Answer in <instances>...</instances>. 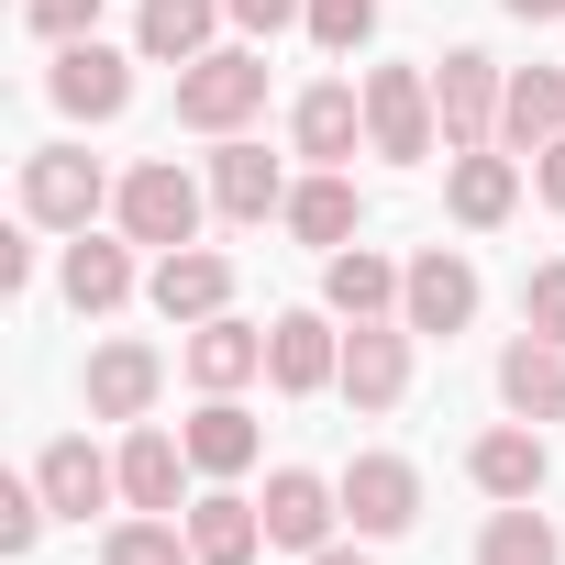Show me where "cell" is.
Returning a JSON list of instances; mask_svg holds the SVG:
<instances>
[{
  "instance_id": "obj_15",
  "label": "cell",
  "mask_w": 565,
  "mask_h": 565,
  "mask_svg": "<svg viewBox=\"0 0 565 565\" xmlns=\"http://www.w3.org/2000/svg\"><path fill=\"white\" fill-rule=\"evenodd\" d=\"M277 222H289L300 244H322V255H344V244L366 233V189H355L344 167H311V178L289 189V211H277Z\"/></svg>"
},
{
  "instance_id": "obj_28",
  "label": "cell",
  "mask_w": 565,
  "mask_h": 565,
  "mask_svg": "<svg viewBox=\"0 0 565 565\" xmlns=\"http://www.w3.org/2000/svg\"><path fill=\"white\" fill-rule=\"evenodd\" d=\"M255 444H266V433H255V411L211 388V399H200V422H189V466H200V477H244V466H255Z\"/></svg>"
},
{
  "instance_id": "obj_9",
  "label": "cell",
  "mask_w": 565,
  "mask_h": 565,
  "mask_svg": "<svg viewBox=\"0 0 565 565\" xmlns=\"http://www.w3.org/2000/svg\"><path fill=\"white\" fill-rule=\"evenodd\" d=\"M34 488H45V510H56V521H89V510H111V499H122V455H100L89 433H56V444L34 455Z\"/></svg>"
},
{
  "instance_id": "obj_34",
  "label": "cell",
  "mask_w": 565,
  "mask_h": 565,
  "mask_svg": "<svg viewBox=\"0 0 565 565\" xmlns=\"http://www.w3.org/2000/svg\"><path fill=\"white\" fill-rule=\"evenodd\" d=\"M521 322L565 344V255H554V266H532V289H521Z\"/></svg>"
},
{
  "instance_id": "obj_17",
  "label": "cell",
  "mask_w": 565,
  "mask_h": 565,
  "mask_svg": "<svg viewBox=\"0 0 565 565\" xmlns=\"http://www.w3.org/2000/svg\"><path fill=\"white\" fill-rule=\"evenodd\" d=\"M444 211H455L466 233H499V222L521 211V156H499V145L455 156V167H444Z\"/></svg>"
},
{
  "instance_id": "obj_19",
  "label": "cell",
  "mask_w": 565,
  "mask_h": 565,
  "mask_svg": "<svg viewBox=\"0 0 565 565\" xmlns=\"http://www.w3.org/2000/svg\"><path fill=\"white\" fill-rule=\"evenodd\" d=\"M466 477H477L488 499H543V477H554L543 422H499V433H477V444H466Z\"/></svg>"
},
{
  "instance_id": "obj_18",
  "label": "cell",
  "mask_w": 565,
  "mask_h": 565,
  "mask_svg": "<svg viewBox=\"0 0 565 565\" xmlns=\"http://www.w3.org/2000/svg\"><path fill=\"white\" fill-rule=\"evenodd\" d=\"M200 466H189V433H156V422H134L122 433V510H167L178 521V488H189Z\"/></svg>"
},
{
  "instance_id": "obj_37",
  "label": "cell",
  "mask_w": 565,
  "mask_h": 565,
  "mask_svg": "<svg viewBox=\"0 0 565 565\" xmlns=\"http://www.w3.org/2000/svg\"><path fill=\"white\" fill-rule=\"evenodd\" d=\"M0 289H12V300L34 289V244H23V233H0Z\"/></svg>"
},
{
  "instance_id": "obj_24",
  "label": "cell",
  "mask_w": 565,
  "mask_h": 565,
  "mask_svg": "<svg viewBox=\"0 0 565 565\" xmlns=\"http://www.w3.org/2000/svg\"><path fill=\"white\" fill-rule=\"evenodd\" d=\"M56 277H67V311H89V322H100V311H122V300H134V233H122V244L78 233Z\"/></svg>"
},
{
  "instance_id": "obj_22",
  "label": "cell",
  "mask_w": 565,
  "mask_h": 565,
  "mask_svg": "<svg viewBox=\"0 0 565 565\" xmlns=\"http://www.w3.org/2000/svg\"><path fill=\"white\" fill-rule=\"evenodd\" d=\"M499 399H510V422H565V344L554 333H521L499 355Z\"/></svg>"
},
{
  "instance_id": "obj_39",
  "label": "cell",
  "mask_w": 565,
  "mask_h": 565,
  "mask_svg": "<svg viewBox=\"0 0 565 565\" xmlns=\"http://www.w3.org/2000/svg\"><path fill=\"white\" fill-rule=\"evenodd\" d=\"M311 565H366V532H355V543H322Z\"/></svg>"
},
{
  "instance_id": "obj_29",
  "label": "cell",
  "mask_w": 565,
  "mask_h": 565,
  "mask_svg": "<svg viewBox=\"0 0 565 565\" xmlns=\"http://www.w3.org/2000/svg\"><path fill=\"white\" fill-rule=\"evenodd\" d=\"M477 565H565V532H554L532 499H499L488 532H477Z\"/></svg>"
},
{
  "instance_id": "obj_11",
  "label": "cell",
  "mask_w": 565,
  "mask_h": 565,
  "mask_svg": "<svg viewBox=\"0 0 565 565\" xmlns=\"http://www.w3.org/2000/svg\"><path fill=\"white\" fill-rule=\"evenodd\" d=\"M344 521H355L366 543L411 532V521H422V466H411V455H355V466H344Z\"/></svg>"
},
{
  "instance_id": "obj_5",
  "label": "cell",
  "mask_w": 565,
  "mask_h": 565,
  "mask_svg": "<svg viewBox=\"0 0 565 565\" xmlns=\"http://www.w3.org/2000/svg\"><path fill=\"white\" fill-rule=\"evenodd\" d=\"M100 200H111L100 156H78V145L23 156V222H45V233H89V222H100Z\"/></svg>"
},
{
  "instance_id": "obj_27",
  "label": "cell",
  "mask_w": 565,
  "mask_h": 565,
  "mask_svg": "<svg viewBox=\"0 0 565 565\" xmlns=\"http://www.w3.org/2000/svg\"><path fill=\"white\" fill-rule=\"evenodd\" d=\"M565 134V67H510V100H499V145L543 156Z\"/></svg>"
},
{
  "instance_id": "obj_6",
  "label": "cell",
  "mask_w": 565,
  "mask_h": 565,
  "mask_svg": "<svg viewBox=\"0 0 565 565\" xmlns=\"http://www.w3.org/2000/svg\"><path fill=\"white\" fill-rule=\"evenodd\" d=\"M399 322H411L422 344H455V333L477 322V266H466L455 244H422V255H411V277H399Z\"/></svg>"
},
{
  "instance_id": "obj_38",
  "label": "cell",
  "mask_w": 565,
  "mask_h": 565,
  "mask_svg": "<svg viewBox=\"0 0 565 565\" xmlns=\"http://www.w3.org/2000/svg\"><path fill=\"white\" fill-rule=\"evenodd\" d=\"M510 23H565V0H499Z\"/></svg>"
},
{
  "instance_id": "obj_20",
  "label": "cell",
  "mask_w": 565,
  "mask_h": 565,
  "mask_svg": "<svg viewBox=\"0 0 565 565\" xmlns=\"http://www.w3.org/2000/svg\"><path fill=\"white\" fill-rule=\"evenodd\" d=\"M399 277L411 266H388L377 244H344V255H322V311L333 322H388L399 311Z\"/></svg>"
},
{
  "instance_id": "obj_2",
  "label": "cell",
  "mask_w": 565,
  "mask_h": 565,
  "mask_svg": "<svg viewBox=\"0 0 565 565\" xmlns=\"http://www.w3.org/2000/svg\"><path fill=\"white\" fill-rule=\"evenodd\" d=\"M111 211H122V233H134V244L178 255V244H200V211H211V189H200L178 156H145V167L111 189Z\"/></svg>"
},
{
  "instance_id": "obj_26",
  "label": "cell",
  "mask_w": 565,
  "mask_h": 565,
  "mask_svg": "<svg viewBox=\"0 0 565 565\" xmlns=\"http://www.w3.org/2000/svg\"><path fill=\"white\" fill-rule=\"evenodd\" d=\"M189 543H200V565H255L266 554V510L211 488V499H189Z\"/></svg>"
},
{
  "instance_id": "obj_16",
  "label": "cell",
  "mask_w": 565,
  "mask_h": 565,
  "mask_svg": "<svg viewBox=\"0 0 565 565\" xmlns=\"http://www.w3.org/2000/svg\"><path fill=\"white\" fill-rule=\"evenodd\" d=\"M289 145H300L311 167H344V156L366 145V89H344V78L300 89V100H289Z\"/></svg>"
},
{
  "instance_id": "obj_1",
  "label": "cell",
  "mask_w": 565,
  "mask_h": 565,
  "mask_svg": "<svg viewBox=\"0 0 565 565\" xmlns=\"http://www.w3.org/2000/svg\"><path fill=\"white\" fill-rule=\"evenodd\" d=\"M255 111H266V56L255 45H211V56L178 67V122L189 134H244Z\"/></svg>"
},
{
  "instance_id": "obj_32",
  "label": "cell",
  "mask_w": 565,
  "mask_h": 565,
  "mask_svg": "<svg viewBox=\"0 0 565 565\" xmlns=\"http://www.w3.org/2000/svg\"><path fill=\"white\" fill-rule=\"evenodd\" d=\"M56 510H45V488L23 477V488H0V554H34V532H45Z\"/></svg>"
},
{
  "instance_id": "obj_10",
  "label": "cell",
  "mask_w": 565,
  "mask_h": 565,
  "mask_svg": "<svg viewBox=\"0 0 565 565\" xmlns=\"http://www.w3.org/2000/svg\"><path fill=\"white\" fill-rule=\"evenodd\" d=\"M45 100H56L67 122H111V111L134 100V67H122L100 34H78V45H56V67H45Z\"/></svg>"
},
{
  "instance_id": "obj_3",
  "label": "cell",
  "mask_w": 565,
  "mask_h": 565,
  "mask_svg": "<svg viewBox=\"0 0 565 565\" xmlns=\"http://www.w3.org/2000/svg\"><path fill=\"white\" fill-rule=\"evenodd\" d=\"M433 145H444L433 78H422V67H366V156H388V167H433Z\"/></svg>"
},
{
  "instance_id": "obj_35",
  "label": "cell",
  "mask_w": 565,
  "mask_h": 565,
  "mask_svg": "<svg viewBox=\"0 0 565 565\" xmlns=\"http://www.w3.org/2000/svg\"><path fill=\"white\" fill-rule=\"evenodd\" d=\"M300 12H311V0H233V23H244V34H289Z\"/></svg>"
},
{
  "instance_id": "obj_23",
  "label": "cell",
  "mask_w": 565,
  "mask_h": 565,
  "mask_svg": "<svg viewBox=\"0 0 565 565\" xmlns=\"http://www.w3.org/2000/svg\"><path fill=\"white\" fill-rule=\"evenodd\" d=\"M222 23H233V0H145V12H134V45H145L156 67H189V56H211Z\"/></svg>"
},
{
  "instance_id": "obj_7",
  "label": "cell",
  "mask_w": 565,
  "mask_h": 565,
  "mask_svg": "<svg viewBox=\"0 0 565 565\" xmlns=\"http://www.w3.org/2000/svg\"><path fill=\"white\" fill-rule=\"evenodd\" d=\"M255 510H266V543H277V554H322V543H333V521H344V477H311V466H277Z\"/></svg>"
},
{
  "instance_id": "obj_36",
  "label": "cell",
  "mask_w": 565,
  "mask_h": 565,
  "mask_svg": "<svg viewBox=\"0 0 565 565\" xmlns=\"http://www.w3.org/2000/svg\"><path fill=\"white\" fill-rule=\"evenodd\" d=\"M532 189H543V211H565V134L532 156Z\"/></svg>"
},
{
  "instance_id": "obj_12",
  "label": "cell",
  "mask_w": 565,
  "mask_h": 565,
  "mask_svg": "<svg viewBox=\"0 0 565 565\" xmlns=\"http://www.w3.org/2000/svg\"><path fill=\"white\" fill-rule=\"evenodd\" d=\"M145 300H156L178 333H189V322H222V311H233V255H211V244H178V255H156Z\"/></svg>"
},
{
  "instance_id": "obj_25",
  "label": "cell",
  "mask_w": 565,
  "mask_h": 565,
  "mask_svg": "<svg viewBox=\"0 0 565 565\" xmlns=\"http://www.w3.org/2000/svg\"><path fill=\"white\" fill-rule=\"evenodd\" d=\"M189 377L233 399L244 377H266V333H255V322H233V311H222V322H189Z\"/></svg>"
},
{
  "instance_id": "obj_21",
  "label": "cell",
  "mask_w": 565,
  "mask_h": 565,
  "mask_svg": "<svg viewBox=\"0 0 565 565\" xmlns=\"http://www.w3.org/2000/svg\"><path fill=\"white\" fill-rule=\"evenodd\" d=\"M167 388V355L156 344H100L89 355V422H145Z\"/></svg>"
},
{
  "instance_id": "obj_4",
  "label": "cell",
  "mask_w": 565,
  "mask_h": 565,
  "mask_svg": "<svg viewBox=\"0 0 565 565\" xmlns=\"http://www.w3.org/2000/svg\"><path fill=\"white\" fill-rule=\"evenodd\" d=\"M499 100H510V67H499V56H477V45H455V56L433 67L444 156H477V145H499Z\"/></svg>"
},
{
  "instance_id": "obj_8",
  "label": "cell",
  "mask_w": 565,
  "mask_h": 565,
  "mask_svg": "<svg viewBox=\"0 0 565 565\" xmlns=\"http://www.w3.org/2000/svg\"><path fill=\"white\" fill-rule=\"evenodd\" d=\"M266 377L289 388V399L344 388V333H333V311H277V322H266Z\"/></svg>"
},
{
  "instance_id": "obj_30",
  "label": "cell",
  "mask_w": 565,
  "mask_h": 565,
  "mask_svg": "<svg viewBox=\"0 0 565 565\" xmlns=\"http://www.w3.org/2000/svg\"><path fill=\"white\" fill-rule=\"evenodd\" d=\"M100 565H200V543H189V521L134 510V521H111V532H100Z\"/></svg>"
},
{
  "instance_id": "obj_13",
  "label": "cell",
  "mask_w": 565,
  "mask_h": 565,
  "mask_svg": "<svg viewBox=\"0 0 565 565\" xmlns=\"http://www.w3.org/2000/svg\"><path fill=\"white\" fill-rule=\"evenodd\" d=\"M411 344H422L411 322H355L344 333V399L355 411H399L411 399Z\"/></svg>"
},
{
  "instance_id": "obj_14",
  "label": "cell",
  "mask_w": 565,
  "mask_h": 565,
  "mask_svg": "<svg viewBox=\"0 0 565 565\" xmlns=\"http://www.w3.org/2000/svg\"><path fill=\"white\" fill-rule=\"evenodd\" d=\"M289 167H277L266 145H244V134H222V156H211V211L222 222H266V211H289Z\"/></svg>"
},
{
  "instance_id": "obj_33",
  "label": "cell",
  "mask_w": 565,
  "mask_h": 565,
  "mask_svg": "<svg viewBox=\"0 0 565 565\" xmlns=\"http://www.w3.org/2000/svg\"><path fill=\"white\" fill-rule=\"evenodd\" d=\"M23 23L45 45H78V34H100V0H23Z\"/></svg>"
},
{
  "instance_id": "obj_31",
  "label": "cell",
  "mask_w": 565,
  "mask_h": 565,
  "mask_svg": "<svg viewBox=\"0 0 565 565\" xmlns=\"http://www.w3.org/2000/svg\"><path fill=\"white\" fill-rule=\"evenodd\" d=\"M300 34H311L322 56H355V45L377 34V0H311V12H300Z\"/></svg>"
}]
</instances>
